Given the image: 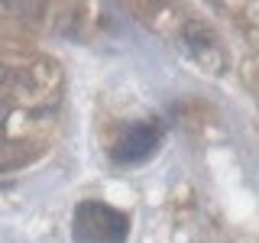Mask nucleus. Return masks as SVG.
I'll use <instances>...</instances> for the list:
<instances>
[{
  "instance_id": "f257e3e1",
  "label": "nucleus",
  "mask_w": 259,
  "mask_h": 243,
  "mask_svg": "<svg viewBox=\"0 0 259 243\" xmlns=\"http://www.w3.org/2000/svg\"><path fill=\"white\" fill-rule=\"evenodd\" d=\"M130 230L126 214L117 208H107L101 201H84L75 211V224H71V237L75 243H123Z\"/></svg>"
},
{
  "instance_id": "f03ea898",
  "label": "nucleus",
  "mask_w": 259,
  "mask_h": 243,
  "mask_svg": "<svg viewBox=\"0 0 259 243\" xmlns=\"http://www.w3.org/2000/svg\"><path fill=\"white\" fill-rule=\"evenodd\" d=\"M159 136H162V130L156 124L130 127L117 140V146H113V159L117 162H143V159H149L152 152H156V146H159Z\"/></svg>"
},
{
  "instance_id": "7ed1b4c3",
  "label": "nucleus",
  "mask_w": 259,
  "mask_h": 243,
  "mask_svg": "<svg viewBox=\"0 0 259 243\" xmlns=\"http://www.w3.org/2000/svg\"><path fill=\"white\" fill-rule=\"evenodd\" d=\"M29 156L32 152H26V146H20V143H0V172L29 162Z\"/></svg>"
}]
</instances>
